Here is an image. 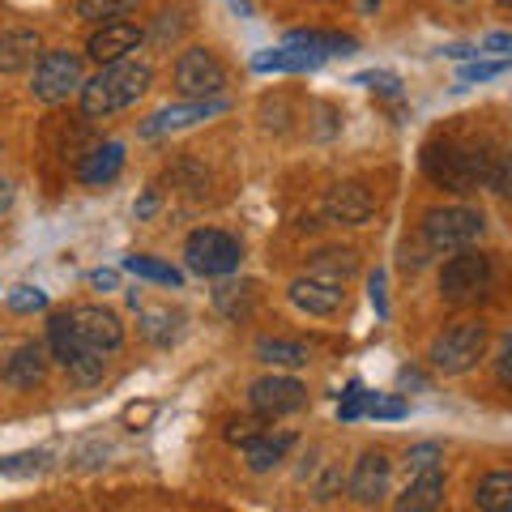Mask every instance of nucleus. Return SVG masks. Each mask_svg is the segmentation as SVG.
I'll list each match as a JSON object with an SVG mask.
<instances>
[{
    "instance_id": "nucleus-47",
    "label": "nucleus",
    "mask_w": 512,
    "mask_h": 512,
    "mask_svg": "<svg viewBox=\"0 0 512 512\" xmlns=\"http://www.w3.org/2000/svg\"><path fill=\"white\" fill-rule=\"evenodd\" d=\"M372 5H380V0H363V9H372Z\"/></svg>"
},
{
    "instance_id": "nucleus-1",
    "label": "nucleus",
    "mask_w": 512,
    "mask_h": 512,
    "mask_svg": "<svg viewBox=\"0 0 512 512\" xmlns=\"http://www.w3.org/2000/svg\"><path fill=\"white\" fill-rule=\"evenodd\" d=\"M150 82H154V69L146 60L107 64V69H99L82 86V111L90 120H107V116H116V111L133 107L141 94L150 90Z\"/></svg>"
},
{
    "instance_id": "nucleus-26",
    "label": "nucleus",
    "mask_w": 512,
    "mask_h": 512,
    "mask_svg": "<svg viewBox=\"0 0 512 512\" xmlns=\"http://www.w3.org/2000/svg\"><path fill=\"white\" fill-rule=\"evenodd\" d=\"M256 359L269 363V367H303L308 363V346L286 342V338H261L256 342Z\"/></svg>"
},
{
    "instance_id": "nucleus-34",
    "label": "nucleus",
    "mask_w": 512,
    "mask_h": 512,
    "mask_svg": "<svg viewBox=\"0 0 512 512\" xmlns=\"http://www.w3.org/2000/svg\"><path fill=\"white\" fill-rule=\"evenodd\" d=\"M363 410H367V393H363V384H359V380H350V384H346V402H342V410H338V414H342V423H355Z\"/></svg>"
},
{
    "instance_id": "nucleus-18",
    "label": "nucleus",
    "mask_w": 512,
    "mask_h": 512,
    "mask_svg": "<svg viewBox=\"0 0 512 512\" xmlns=\"http://www.w3.org/2000/svg\"><path fill=\"white\" fill-rule=\"evenodd\" d=\"M43 60V43L35 30H5L0 35V73H26Z\"/></svg>"
},
{
    "instance_id": "nucleus-9",
    "label": "nucleus",
    "mask_w": 512,
    "mask_h": 512,
    "mask_svg": "<svg viewBox=\"0 0 512 512\" xmlns=\"http://www.w3.org/2000/svg\"><path fill=\"white\" fill-rule=\"evenodd\" d=\"M86 77H82V56L77 52H43V60L35 64V99L39 103H60L69 99L73 90H82Z\"/></svg>"
},
{
    "instance_id": "nucleus-15",
    "label": "nucleus",
    "mask_w": 512,
    "mask_h": 512,
    "mask_svg": "<svg viewBox=\"0 0 512 512\" xmlns=\"http://www.w3.org/2000/svg\"><path fill=\"white\" fill-rule=\"evenodd\" d=\"M393 487V461L372 448V453H363L355 461V470H350V495H355L359 504H380L384 495Z\"/></svg>"
},
{
    "instance_id": "nucleus-21",
    "label": "nucleus",
    "mask_w": 512,
    "mask_h": 512,
    "mask_svg": "<svg viewBox=\"0 0 512 512\" xmlns=\"http://www.w3.org/2000/svg\"><path fill=\"white\" fill-rule=\"evenodd\" d=\"M440 495H444V474L423 470L410 478V487L402 491V500H397V512H431L440 504Z\"/></svg>"
},
{
    "instance_id": "nucleus-2",
    "label": "nucleus",
    "mask_w": 512,
    "mask_h": 512,
    "mask_svg": "<svg viewBox=\"0 0 512 512\" xmlns=\"http://www.w3.org/2000/svg\"><path fill=\"white\" fill-rule=\"evenodd\" d=\"M423 167L440 188H453V192H474L491 175L487 154L466 150L457 141H431L423 154Z\"/></svg>"
},
{
    "instance_id": "nucleus-17",
    "label": "nucleus",
    "mask_w": 512,
    "mask_h": 512,
    "mask_svg": "<svg viewBox=\"0 0 512 512\" xmlns=\"http://www.w3.org/2000/svg\"><path fill=\"white\" fill-rule=\"evenodd\" d=\"M0 376H5L9 389H35V384H43V376H47V346L43 342L18 346L5 359V367H0Z\"/></svg>"
},
{
    "instance_id": "nucleus-5",
    "label": "nucleus",
    "mask_w": 512,
    "mask_h": 512,
    "mask_svg": "<svg viewBox=\"0 0 512 512\" xmlns=\"http://www.w3.org/2000/svg\"><path fill=\"white\" fill-rule=\"evenodd\" d=\"M47 350H52V359H56L77 384H94V380H103V372H107V359L99 355V350H90V346L73 333L69 312L52 316V325H47Z\"/></svg>"
},
{
    "instance_id": "nucleus-35",
    "label": "nucleus",
    "mask_w": 512,
    "mask_h": 512,
    "mask_svg": "<svg viewBox=\"0 0 512 512\" xmlns=\"http://www.w3.org/2000/svg\"><path fill=\"white\" fill-rule=\"evenodd\" d=\"M43 466H47V453H22V457L0 461V474H39Z\"/></svg>"
},
{
    "instance_id": "nucleus-29",
    "label": "nucleus",
    "mask_w": 512,
    "mask_h": 512,
    "mask_svg": "<svg viewBox=\"0 0 512 512\" xmlns=\"http://www.w3.org/2000/svg\"><path fill=\"white\" fill-rule=\"evenodd\" d=\"M308 274L333 278V282H346L350 274H355V252H346V248H342V252H338V248H333V252H320L316 261H312Z\"/></svg>"
},
{
    "instance_id": "nucleus-45",
    "label": "nucleus",
    "mask_w": 512,
    "mask_h": 512,
    "mask_svg": "<svg viewBox=\"0 0 512 512\" xmlns=\"http://www.w3.org/2000/svg\"><path fill=\"white\" fill-rule=\"evenodd\" d=\"M94 286H107L111 291V286H116V274H111V269H99V274H94Z\"/></svg>"
},
{
    "instance_id": "nucleus-16",
    "label": "nucleus",
    "mask_w": 512,
    "mask_h": 512,
    "mask_svg": "<svg viewBox=\"0 0 512 512\" xmlns=\"http://www.w3.org/2000/svg\"><path fill=\"white\" fill-rule=\"evenodd\" d=\"M325 214L333 222H342V227H363V222L376 214V197L363 184H355V180L333 184L329 197H325Z\"/></svg>"
},
{
    "instance_id": "nucleus-14",
    "label": "nucleus",
    "mask_w": 512,
    "mask_h": 512,
    "mask_svg": "<svg viewBox=\"0 0 512 512\" xmlns=\"http://www.w3.org/2000/svg\"><path fill=\"white\" fill-rule=\"evenodd\" d=\"M141 39H146V30L133 26V22H107V26H99V30L90 35L86 56H90L94 64H103V69H107V64L128 60V52H137Z\"/></svg>"
},
{
    "instance_id": "nucleus-6",
    "label": "nucleus",
    "mask_w": 512,
    "mask_h": 512,
    "mask_svg": "<svg viewBox=\"0 0 512 512\" xmlns=\"http://www.w3.org/2000/svg\"><path fill=\"white\" fill-rule=\"evenodd\" d=\"M184 256H188V269L201 278H227L239 269V261H244V248H239V239L218 231V227H201L188 235L184 244Z\"/></svg>"
},
{
    "instance_id": "nucleus-46",
    "label": "nucleus",
    "mask_w": 512,
    "mask_h": 512,
    "mask_svg": "<svg viewBox=\"0 0 512 512\" xmlns=\"http://www.w3.org/2000/svg\"><path fill=\"white\" fill-rule=\"evenodd\" d=\"M500 188L508 192V197H512V154H508V163H504V175H500Z\"/></svg>"
},
{
    "instance_id": "nucleus-24",
    "label": "nucleus",
    "mask_w": 512,
    "mask_h": 512,
    "mask_svg": "<svg viewBox=\"0 0 512 512\" xmlns=\"http://www.w3.org/2000/svg\"><path fill=\"white\" fill-rule=\"evenodd\" d=\"M214 308L227 320H248L256 308V286L252 282H222L214 291Z\"/></svg>"
},
{
    "instance_id": "nucleus-4",
    "label": "nucleus",
    "mask_w": 512,
    "mask_h": 512,
    "mask_svg": "<svg viewBox=\"0 0 512 512\" xmlns=\"http://www.w3.org/2000/svg\"><path fill=\"white\" fill-rule=\"evenodd\" d=\"M483 350H487V325L483 320H457V325H448L440 338L431 342L427 359H431L436 372L461 376V372H470V367L483 359Z\"/></svg>"
},
{
    "instance_id": "nucleus-22",
    "label": "nucleus",
    "mask_w": 512,
    "mask_h": 512,
    "mask_svg": "<svg viewBox=\"0 0 512 512\" xmlns=\"http://www.w3.org/2000/svg\"><path fill=\"white\" fill-rule=\"evenodd\" d=\"M295 444V436H269V431H261V436H252L248 444H244V457H248V470H256V474H265V470H274L278 461L286 457V448Z\"/></svg>"
},
{
    "instance_id": "nucleus-39",
    "label": "nucleus",
    "mask_w": 512,
    "mask_h": 512,
    "mask_svg": "<svg viewBox=\"0 0 512 512\" xmlns=\"http://www.w3.org/2000/svg\"><path fill=\"white\" fill-rule=\"evenodd\" d=\"M146 320H150V325H146V333H150L154 342H171V333H167V312H150Z\"/></svg>"
},
{
    "instance_id": "nucleus-30",
    "label": "nucleus",
    "mask_w": 512,
    "mask_h": 512,
    "mask_svg": "<svg viewBox=\"0 0 512 512\" xmlns=\"http://www.w3.org/2000/svg\"><path fill=\"white\" fill-rule=\"evenodd\" d=\"M184 26H188V9H180V5H175V9H163V13H158V18H154L150 39H154L158 47H171L175 39L184 35Z\"/></svg>"
},
{
    "instance_id": "nucleus-3",
    "label": "nucleus",
    "mask_w": 512,
    "mask_h": 512,
    "mask_svg": "<svg viewBox=\"0 0 512 512\" xmlns=\"http://www.w3.org/2000/svg\"><path fill=\"white\" fill-rule=\"evenodd\" d=\"M487 222L470 205H440L423 218V244L431 252H466L483 239Z\"/></svg>"
},
{
    "instance_id": "nucleus-48",
    "label": "nucleus",
    "mask_w": 512,
    "mask_h": 512,
    "mask_svg": "<svg viewBox=\"0 0 512 512\" xmlns=\"http://www.w3.org/2000/svg\"><path fill=\"white\" fill-rule=\"evenodd\" d=\"M500 5H504V9H512V0H500Z\"/></svg>"
},
{
    "instance_id": "nucleus-44",
    "label": "nucleus",
    "mask_w": 512,
    "mask_h": 512,
    "mask_svg": "<svg viewBox=\"0 0 512 512\" xmlns=\"http://www.w3.org/2000/svg\"><path fill=\"white\" fill-rule=\"evenodd\" d=\"M154 205H158V197H154V192H146V197H141V205H137V218H150Z\"/></svg>"
},
{
    "instance_id": "nucleus-32",
    "label": "nucleus",
    "mask_w": 512,
    "mask_h": 512,
    "mask_svg": "<svg viewBox=\"0 0 512 512\" xmlns=\"http://www.w3.org/2000/svg\"><path fill=\"white\" fill-rule=\"evenodd\" d=\"M9 308L13 312H43L47 308V291H39V286H13Z\"/></svg>"
},
{
    "instance_id": "nucleus-43",
    "label": "nucleus",
    "mask_w": 512,
    "mask_h": 512,
    "mask_svg": "<svg viewBox=\"0 0 512 512\" xmlns=\"http://www.w3.org/2000/svg\"><path fill=\"white\" fill-rule=\"evenodd\" d=\"M9 205H13V184L0 180V214H9Z\"/></svg>"
},
{
    "instance_id": "nucleus-36",
    "label": "nucleus",
    "mask_w": 512,
    "mask_h": 512,
    "mask_svg": "<svg viewBox=\"0 0 512 512\" xmlns=\"http://www.w3.org/2000/svg\"><path fill=\"white\" fill-rule=\"evenodd\" d=\"M367 414L372 419H406V402L402 397H367Z\"/></svg>"
},
{
    "instance_id": "nucleus-28",
    "label": "nucleus",
    "mask_w": 512,
    "mask_h": 512,
    "mask_svg": "<svg viewBox=\"0 0 512 512\" xmlns=\"http://www.w3.org/2000/svg\"><path fill=\"white\" fill-rule=\"evenodd\" d=\"M124 269L128 274H137V278H150V282H163V286H180L184 274L175 265H163V261H154V256H124Z\"/></svg>"
},
{
    "instance_id": "nucleus-38",
    "label": "nucleus",
    "mask_w": 512,
    "mask_h": 512,
    "mask_svg": "<svg viewBox=\"0 0 512 512\" xmlns=\"http://www.w3.org/2000/svg\"><path fill=\"white\" fill-rule=\"evenodd\" d=\"M495 376H500V384H508V389H512V333L500 342V355H495Z\"/></svg>"
},
{
    "instance_id": "nucleus-40",
    "label": "nucleus",
    "mask_w": 512,
    "mask_h": 512,
    "mask_svg": "<svg viewBox=\"0 0 512 512\" xmlns=\"http://www.w3.org/2000/svg\"><path fill=\"white\" fill-rule=\"evenodd\" d=\"M483 52H495V56L512 60V35H487L483 39Z\"/></svg>"
},
{
    "instance_id": "nucleus-27",
    "label": "nucleus",
    "mask_w": 512,
    "mask_h": 512,
    "mask_svg": "<svg viewBox=\"0 0 512 512\" xmlns=\"http://www.w3.org/2000/svg\"><path fill=\"white\" fill-rule=\"evenodd\" d=\"M137 5L141 0H77V18L107 26V22H124Z\"/></svg>"
},
{
    "instance_id": "nucleus-31",
    "label": "nucleus",
    "mask_w": 512,
    "mask_h": 512,
    "mask_svg": "<svg viewBox=\"0 0 512 512\" xmlns=\"http://www.w3.org/2000/svg\"><path fill=\"white\" fill-rule=\"evenodd\" d=\"M504 69H508V60H487V64H483V60H474V64H466V69L457 73V82H461V86H474V82H491V77H500Z\"/></svg>"
},
{
    "instance_id": "nucleus-10",
    "label": "nucleus",
    "mask_w": 512,
    "mask_h": 512,
    "mask_svg": "<svg viewBox=\"0 0 512 512\" xmlns=\"http://www.w3.org/2000/svg\"><path fill=\"white\" fill-rule=\"evenodd\" d=\"M69 325H73L77 338H82L90 350H99V355L124 346V320L111 308H99V303H82V308H73Z\"/></svg>"
},
{
    "instance_id": "nucleus-41",
    "label": "nucleus",
    "mask_w": 512,
    "mask_h": 512,
    "mask_svg": "<svg viewBox=\"0 0 512 512\" xmlns=\"http://www.w3.org/2000/svg\"><path fill=\"white\" fill-rule=\"evenodd\" d=\"M150 419H154V406H150V402L124 410V423H128V427H141V423H150Z\"/></svg>"
},
{
    "instance_id": "nucleus-37",
    "label": "nucleus",
    "mask_w": 512,
    "mask_h": 512,
    "mask_svg": "<svg viewBox=\"0 0 512 512\" xmlns=\"http://www.w3.org/2000/svg\"><path fill=\"white\" fill-rule=\"evenodd\" d=\"M436 461H440V444H419V448H410L406 466L414 474H423V470H436Z\"/></svg>"
},
{
    "instance_id": "nucleus-12",
    "label": "nucleus",
    "mask_w": 512,
    "mask_h": 512,
    "mask_svg": "<svg viewBox=\"0 0 512 512\" xmlns=\"http://www.w3.org/2000/svg\"><path fill=\"white\" fill-rule=\"evenodd\" d=\"M227 111L222 99H188V103H175V107H163L141 124V137H163V133H180V128H192L201 120H214Z\"/></svg>"
},
{
    "instance_id": "nucleus-8",
    "label": "nucleus",
    "mask_w": 512,
    "mask_h": 512,
    "mask_svg": "<svg viewBox=\"0 0 512 512\" xmlns=\"http://www.w3.org/2000/svg\"><path fill=\"white\" fill-rule=\"evenodd\" d=\"M491 286V256L487 252H453V261L440 269V295L453 303H470Z\"/></svg>"
},
{
    "instance_id": "nucleus-7",
    "label": "nucleus",
    "mask_w": 512,
    "mask_h": 512,
    "mask_svg": "<svg viewBox=\"0 0 512 512\" xmlns=\"http://www.w3.org/2000/svg\"><path fill=\"white\" fill-rule=\"evenodd\" d=\"M175 90L184 99H218L227 90V69H222V60L210 47H188L175 60Z\"/></svg>"
},
{
    "instance_id": "nucleus-42",
    "label": "nucleus",
    "mask_w": 512,
    "mask_h": 512,
    "mask_svg": "<svg viewBox=\"0 0 512 512\" xmlns=\"http://www.w3.org/2000/svg\"><path fill=\"white\" fill-rule=\"evenodd\" d=\"M367 286H372V308H376L380 316H389V303H384V274H380V269L372 274V282H367Z\"/></svg>"
},
{
    "instance_id": "nucleus-13",
    "label": "nucleus",
    "mask_w": 512,
    "mask_h": 512,
    "mask_svg": "<svg viewBox=\"0 0 512 512\" xmlns=\"http://www.w3.org/2000/svg\"><path fill=\"white\" fill-rule=\"evenodd\" d=\"M291 303L308 316H333V312H342V303H346V282L303 274L291 282Z\"/></svg>"
},
{
    "instance_id": "nucleus-20",
    "label": "nucleus",
    "mask_w": 512,
    "mask_h": 512,
    "mask_svg": "<svg viewBox=\"0 0 512 512\" xmlns=\"http://www.w3.org/2000/svg\"><path fill=\"white\" fill-rule=\"evenodd\" d=\"M120 171H124V146H120V141L94 146V150L82 158V167H77V175H82V184H90V188L111 184Z\"/></svg>"
},
{
    "instance_id": "nucleus-23",
    "label": "nucleus",
    "mask_w": 512,
    "mask_h": 512,
    "mask_svg": "<svg viewBox=\"0 0 512 512\" xmlns=\"http://www.w3.org/2000/svg\"><path fill=\"white\" fill-rule=\"evenodd\" d=\"M474 504L478 512H512V470H491L474 487Z\"/></svg>"
},
{
    "instance_id": "nucleus-33",
    "label": "nucleus",
    "mask_w": 512,
    "mask_h": 512,
    "mask_svg": "<svg viewBox=\"0 0 512 512\" xmlns=\"http://www.w3.org/2000/svg\"><path fill=\"white\" fill-rule=\"evenodd\" d=\"M355 82H359V86H367V90L389 94V99H397V94H402V82H397L393 73H380V69H372V73H359Z\"/></svg>"
},
{
    "instance_id": "nucleus-11",
    "label": "nucleus",
    "mask_w": 512,
    "mask_h": 512,
    "mask_svg": "<svg viewBox=\"0 0 512 512\" xmlns=\"http://www.w3.org/2000/svg\"><path fill=\"white\" fill-rule=\"evenodd\" d=\"M248 402L256 414H265V419H282V414H295L308 406V389H303L295 376H261L248 389Z\"/></svg>"
},
{
    "instance_id": "nucleus-25",
    "label": "nucleus",
    "mask_w": 512,
    "mask_h": 512,
    "mask_svg": "<svg viewBox=\"0 0 512 512\" xmlns=\"http://www.w3.org/2000/svg\"><path fill=\"white\" fill-rule=\"evenodd\" d=\"M286 43L308 47L316 56H350L359 47L350 35H329V30H295V35H286Z\"/></svg>"
},
{
    "instance_id": "nucleus-19",
    "label": "nucleus",
    "mask_w": 512,
    "mask_h": 512,
    "mask_svg": "<svg viewBox=\"0 0 512 512\" xmlns=\"http://www.w3.org/2000/svg\"><path fill=\"white\" fill-rule=\"evenodd\" d=\"M316 64H325V56L308 52V47H295V43H282L274 52H256L252 56V69L256 73H308Z\"/></svg>"
}]
</instances>
